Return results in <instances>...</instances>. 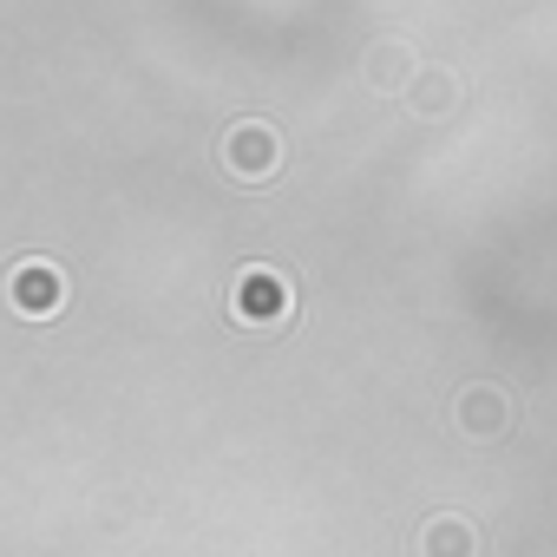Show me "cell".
<instances>
[{
	"label": "cell",
	"mask_w": 557,
	"mask_h": 557,
	"mask_svg": "<svg viewBox=\"0 0 557 557\" xmlns=\"http://www.w3.org/2000/svg\"><path fill=\"white\" fill-rule=\"evenodd\" d=\"M230 315H236L243 329H283V322L296 315L289 275H283V269H262V262L236 269V283H230Z\"/></svg>",
	"instance_id": "6da1fadb"
},
{
	"label": "cell",
	"mask_w": 557,
	"mask_h": 557,
	"mask_svg": "<svg viewBox=\"0 0 557 557\" xmlns=\"http://www.w3.org/2000/svg\"><path fill=\"white\" fill-rule=\"evenodd\" d=\"M66 269L60 262H47V256H27V262H14L8 269V302H14V315L21 322H53V315H66Z\"/></svg>",
	"instance_id": "7a4b0ae2"
},
{
	"label": "cell",
	"mask_w": 557,
	"mask_h": 557,
	"mask_svg": "<svg viewBox=\"0 0 557 557\" xmlns=\"http://www.w3.org/2000/svg\"><path fill=\"white\" fill-rule=\"evenodd\" d=\"M223 171L236 184H269L275 171H283V138H275V125L262 119H243L223 132Z\"/></svg>",
	"instance_id": "3957f363"
},
{
	"label": "cell",
	"mask_w": 557,
	"mask_h": 557,
	"mask_svg": "<svg viewBox=\"0 0 557 557\" xmlns=\"http://www.w3.org/2000/svg\"><path fill=\"white\" fill-rule=\"evenodd\" d=\"M453 420H459V433H472V440H498L505 426H511V400L498 394V387H466L459 394V407H453Z\"/></svg>",
	"instance_id": "277c9868"
},
{
	"label": "cell",
	"mask_w": 557,
	"mask_h": 557,
	"mask_svg": "<svg viewBox=\"0 0 557 557\" xmlns=\"http://www.w3.org/2000/svg\"><path fill=\"white\" fill-rule=\"evenodd\" d=\"M420 79V60H413V47L407 40H381V47H368V86H381V92H400L407 99V86Z\"/></svg>",
	"instance_id": "5b68a950"
},
{
	"label": "cell",
	"mask_w": 557,
	"mask_h": 557,
	"mask_svg": "<svg viewBox=\"0 0 557 557\" xmlns=\"http://www.w3.org/2000/svg\"><path fill=\"white\" fill-rule=\"evenodd\" d=\"M459 106V73L453 66H420V79L407 86V112L413 119H446Z\"/></svg>",
	"instance_id": "8992f818"
},
{
	"label": "cell",
	"mask_w": 557,
	"mask_h": 557,
	"mask_svg": "<svg viewBox=\"0 0 557 557\" xmlns=\"http://www.w3.org/2000/svg\"><path fill=\"white\" fill-rule=\"evenodd\" d=\"M420 557H479V531L459 511H440L420 524Z\"/></svg>",
	"instance_id": "52a82bcc"
}]
</instances>
